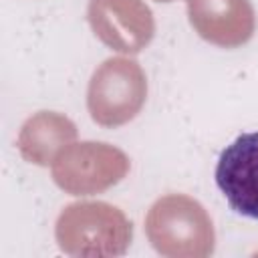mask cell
I'll use <instances>...</instances> for the list:
<instances>
[{
	"label": "cell",
	"mask_w": 258,
	"mask_h": 258,
	"mask_svg": "<svg viewBox=\"0 0 258 258\" xmlns=\"http://www.w3.org/2000/svg\"><path fill=\"white\" fill-rule=\"evenodd\" d=\"M216 183L236 214L258 220V131L238 135L220 153Z\"/></svg>",
	"instance_id": "obj_1"
}]
</instances>
